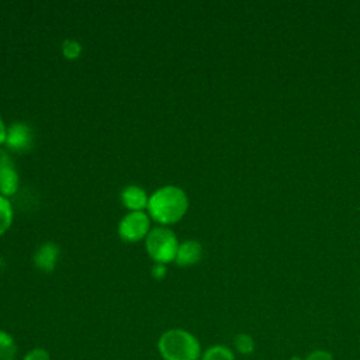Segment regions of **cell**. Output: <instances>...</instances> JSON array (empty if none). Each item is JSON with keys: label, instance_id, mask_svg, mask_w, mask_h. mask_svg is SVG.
<instances>
[{"label": "cell", "instance_id": "5bb4252c", "mask_svg": "<svg viewBox=\"0 0 360 360\" xmlns=\"http://www.w3.org/2000/svg\"><path fill=\"white\" fill-rule=\"evenodd\" d=\"M22 360H51L49 357V353L48 350L42 349V347H35L32 350H30L24 357Z\"/></svg>", "mask_w": 360, "mask_h": 360}, {"label": "cell", "instance_id": "ac0fdd59", "mask_svg": "<svg viewBox=\"0 0 360 360\" xmlns=\"http://www.w3.org/2000/svg\"><path fill=\"white\" fill-rule=\"evenodd\" d=\"M6 134H7L6 127H4V124H3V120L0 118V145H1L3 142H6Z\"/></svg>", "mask_w": 360, "mask_h": 360}, {"label": "cell", "instance_id": "9a60e30c", "mask_svg": "<svg viewBox=\"0 0 360 360\" xmlns=\"http://www.w3.org/2000/svg\"><path fill=\"white\" fill-rule=\"evenodd\" d=\"M80 52V46L76 41H66L63 45V53L68 58H76Z\"/></svg>", "mask_w": 360, "mask_h": 360}, {"label": "cell", "instance_id": "7c38bea8", "mask_svg": "<svg viewBox=\"0 0 360 360\" xmlns=\"http://www.w3.org/2000/svg\"><path fill=\"white\" fill-rule=\"evenodd\" d=\"M13 219V210L8 200L0 194V235L10 226Z\"/></svg>", "mask_w": 360, "mask_h": 360}, {"label": "cell", "instance_id": "e0dca14e", "mask_svg": "<svg viewBox=\"0 0 360 360\" xmlns=\"http://www.w3.org/2000/svg\"><path fill=\"white\" fill-rule=\"evenodd\" d=\"M165 270H166V269H165V266H163L162 263H158V264L153 267V271H152V273H153V276H155V277L160 278V277H163V276H165Z\"/></svg>", "mask_w": 360, "mask_h": 360}, {"label": "cell", "instance_id": "2e32d148", "mask_svg": "<svg viewBox=\"0 0 360 360\" xmlns=\"http://www.w3.org/2000/svg\"><path fill=\"white\" fill-rule=\"evenodd\" d=\"M304 360H333V357L326 350H314Z\"/></svg>", "mask_w": 360, "mask_h": 360}, {"label": "cell", "instance_id": "9c48e42d", "mask_svg": "<svg viewBox=\"0 0 360 360\" xmlns=\"http://www.w3.org/2000/svg\"><path fill=\"white\" fill-rule=\"evenodd\" d=\"M58 246L53 243H45L41 248H38L37 253H35V264L38 269L44 270V271H51L55 266L56 257H58Z\"/></svg>", "mask_w": 360, "mask_h": 360}, {"label": "cell", "instance_id": "8992f818", "mask_svg": "<svg viewBox=\"0 0 360 360\" xmlns=\"http://www.w3.org/2000/svg\"><path fill=\"white\" fill-rule=\"evenodd\" d=\"M18 176L14 165L4 150H0V193L1 195H11L17 190Z\"/></svg>", "mask_w": 360, "mask_h": 360}, {"label": "cell", "instance_id": "6da1fadb", "mask_svg": "<svg viewBox=\"0 0 360 360\" xmlns=\"http://www.w3.org/2000/svg\"><path fill=\"white\" fill-rule=\"evenodd\" d=\"M186 193L174 186H166L156 190L148 201L150 217L159 224H173L179 221L187 210Z\"/></svg>", "mask_w": 360, "mask_h": 360}, {"label": "cell", "instance_id": "7a4b0ae2", "mask_svg": "<svg viewBox=\"0 0 360 360\" xmlns=\"http://www.w3.org/2000/svg\"><path fill=\"white\" fill-rule=\"evenodd\" d=\"M158 350L163 360H200L198 339L184 329L166 330L158 340Z\"/></svg>", "mask_w": 360, "mask_h": 360}, {"label": "cell", "instance_id": "3957f363", "mask_svg": "<svg viewBox=\"0 0 360 360\" xmlns=\"http://www.w3.org/2000/svg\"><path fill=\"white\" fill-rule=\"evenodd\" d=\"M146 249L153 260L163 264L176 259L179 243L176 235L170 229L158 226L148 233Z\"/></svg>", "mask_w": 360, "mask_h": 360}, {"label": "cell", "instance_id": "277c9868", "mask_svg": "<svg viewBox=\"0 0 360 360\" xmlns=\"http://www.w3.org/2000/svg\"><path fill=\"white\" fill-rule=\"evenodd\" d=\"M149 231V218L142 211H132L125 215L120 224L118 232L124 240L136 242Z\"/></svg>", "mask_w": 360, "mask_h": 360}, {"label": "cell", "instance_id": "d6986e66", "mask_svg": "<svg viewBox=\"0 0 360 360\" xmlns=\"http://www.w3.org/2000/svg\"><path fill=\"white\" fill-rule=\"evenodd\" d=\"M291 360H302V359H300V357H292Z\"/></svg>", "mask_w": 360, "mask_h": 360}, {"label": "cell", "instance_id": "8fae6325", "mask_svg": "<svg viewBox=\"0 0 360 360\" xmlns=\"http://www.w3.org/2000/svg\"><path fill=\"white\" fill-rule=\"evenodd\" d=\"M201 360H235V354L224 345H214L201 354Z\"/></svg>", "mask_w": 360, "mask_h": 360}, {"label": "cell", "instance_id": "52a82bcc", "mask_svg": "<svg viewBox=\"0 0 360 360\" xmlns=\"http://www.w3.org/2000/svg\"><path fill=\"white\" fill-rule=\"evenodd\" d=\"M121 200L127 208L134 211H139L143 207H148V201H149L146 198L145 191L138 186L125 187L121 193Z\"/></svg>", "mask_w": 360, "mask_h": 360}, {"label": "cell", "instance_id": "30bf717a", "mask_svg": "<svg viewBox=\"0 0 360 360\" xmlns=\"http://www.w3.org/2000/svg\"><path fill=\"white\" fill-rule=\"evenodd\" d=\"M15 354L17 345L14 338L6 330H0V360H14Z\"/></svg>", "mask_w": 360, "mask_h": 360}, {"label": "cell", "instance_id": "4fadbf2b", "mask_svg": "<svg viewBox=\"0 0 360 360\" xmlns=\"http://www.w3.org/2000/svg\"><path fill=\"white\" fill-rule=\"evenodd\" d=\"M233 345H235L236 350L245 356L252 354L255 350V342H253L252 336L248 333H238L233 339Z\"/></svg>", "mask_w": 360, "mask_h": 360}, {"label": "cell", "instance_id": "ba28073f", "mask_svg": "<svg viewBox=\"0 0 360 360\" xmlns=\"http://www.w3.org/2000/svg\"><path fill=\"white\" fill-rule=\"evenodd\" d=\"M201 257V246L195 240H187L181 243L177 249L176 262L180 266H190L198 262Z\"/></svg>", "mask_w": 360, "mask_h": 360}, {"label": "cell", "instance_id": "5b68a950", "mask_svg": "<svg viewBox=\"0 0 360 360\" xmlns=\"http://www.w3.org/2000/svg\"><path fill=\"white\" fill-rule=\"evenodd\" d=\"M32 129L25 122H14L6 134V143L14 152H25L32 146Z\"/></svg>", "mask_w": 360, "mask_h": 360}]
</instances>
